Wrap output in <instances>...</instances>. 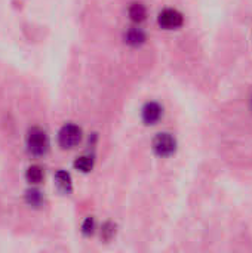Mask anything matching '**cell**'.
Returning a JSON list of instances; mask_svg holds the SVG:
<instances>
[{
  "mask_svg": "<svg viewBox=\"0 0 252 253\" xmlns=\"http://www.w3.org/2000/svg\"><path fill=\"white\" fill-rule=\"evenodd\" d=\"M82 141V129L74 123H65L58 132V144L62 150H71Z\"/></svg>",
  "mask_w": 252,
  "mask_h": 253,
  "instance_id": "2",
  "label": "cell"
},
{
  "mask_svg": "<svg viewBox=\"0 0 252 253\" xmlns=\"http://www.w3.org/2000/svg\"><path fill=\"white\" fill-rule=\"evenodd\" d=\"M128 16L134 24H141L147 18V9H146V6L143 3L134 1L128 7Z\"/></svg>",
  "mask_w": 252,
  "mask_h": 253,
  "instance_id": "8",
  "label": "cell"
},
{
  "mask_svg": "<svg viewBox=\"0 0 252 253\" xmlns=\"http://www.w3.org/2000/svg\"><path fill=\"white\" fill-rule=\"evenodd\" d=\"M25 145H27V151L34 156V157H42L48 153L49 150V138L46 135V132L39 127V126H33L28 129L27 136H25Z\"/></svg>",
  "mask_w": 252,
  "mask_h": 253,
  "instance_id": "1",
  "label": "cell"
},
{
  "mask_svg": "<svg viewBox=\"0 0 252 253\" xmlns=\"http://www.w3.org/2000/svg\"><path fill=\"white\" fill-rule=\"evenodd\" d=\"M55 185L62 194H71V191H73L71 175L65 170H58L55 173Z\"/></svg>",
  "mask_w": 252,
  "mask_h": 253,
  "instance_id": "7",
  "label": "cell"
},
{
  "mask_svg": "<svg viewBox=\"0 0 252 253\" xmlns=\"http://www.w3.org/2000/svg\"><path fill=\"white\" fill-rule=\"evenodd\" d=\"M153 151L159 157H171L177 151V141L171 133H159L153 139Z\"/></svg>",
  "mask_w": 252,
  "mask_h": 253,
  "instance_id": "3",
  "label": "cell"
},
{
  "mask_svg": "<svg viewBox=\"0 0 252 253\" xmlns=\"http://www.w3.org/2000/svg\"><path fill=\"white\" fill-rule=\"evenodd\" d=\"M25 179L28 184L37 185L43 181V169L39 165H31L27 170H25Z\"/></svg>",
  "mask_w": 252,
  "mask_h": 253,
  "instance_id": "9",
  "label": "cell"
},
{
  "mask_svg": "<svg viewBox=\"0 0 252 253\" xmlns=\"http://www.w3.org/2000/svg\"><path fill=\"white\" fill-rule=\"evenodd\" d=\"M123 40L126 44L132 46V47H138L141 44H144L146 42V33L137 25V27H129L125 34H123Z\"/></svg>",
  "mask_w": 252,
  "mask_h": 253,
  "instance_id": "6",
  "label": "cell"
},
{
  "mask_svg": "<svg viewBox=\"0 0 252 253\" xmlns=\"http://www.w3.org/2000/svg\"><path fill=\"white\" fill-rule=\"evenodd\" d=\"M74 169L82 173H89L94 169V157L92 156H80L74 160Z\"/></svg>",
  "mask_w": 252,
  "mask_h": 253,
  "instance_id": "10",
  "label": "cell"
},
{
  "mask_svg": "<svg viewBox=\"0 0 252 253\" xmlns=\"http://www.w3.org/2000/svg\"><path fill=\"white\" fill-rule=\"evenodd\" d=\"M157 24L163 30H178L184 24V16L177 9L166 7L157 15Z\"/></svg>",
  "mask_w": 252,
  "mask_h": 253,
  "instance_id": "4",
  "label": "cell"
},
{
  "mask_svg": "<svg viewBox=\"0 0 252 253\" xmlns=\"http://www.w3.org/2000/svg\"><path fill=\"white\" fill-rule=\"evenodd\" d=\"M94 231H95V221H94V218L89 216L82 224V233H83V236L88 237V236H92Z\"/></svg>",
  "mask_w": 252,
  "mask_h": 253,
  "instance_id": "12",
  "label": "cell"
},
{
  "mask_svg": "<svg viewBox=\"0 0 252 253\" xmlns=\"http://www.w3.org/2000/svg\"><path fill=\"white\" fill-rule=\"evenodd\" d=\"M163 116V108L157 102H147L141 110V119L146 125H156Z\"/></svg>",
  "mask_w": 252,
  "mask_h": 253,
  "instance_id": "5",
  "label": "cell"
},
{
  "mask_svg": "<svg viewBox=\"0 0 252 253\" xmlns=\"http://www.w3.org/2000/svg\"><path fill=\"white\" fill-rule=\"evenodd\" d=\"M25 200H27V203L30 205V206H33V208H40L42 205H43V194L39 191V190H36V188H31V190H28L27 193H25Z\"/></svg>",
  "mask_w": 252,
  "mask_h": 253,
  "instance_id": "11",
  "label": "cell"
}]
</instances>
